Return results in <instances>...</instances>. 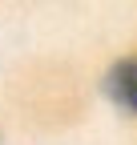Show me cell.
<instances>
[{"label": "cell", "instance_id": "obj_1", "mask_svg": "<svg viewBox=\"0 0 137 145\" xmlns=\"http://www.w3.org/2000/svg\"><path fill=\"white\" fill-rule=\"evenodd\" d=\"M105 93L125 109V113L137 117V57H125V61H117L109 69V77H105Z\"/></svg>", "mask_w": 137, "mask_h": 145}]
</instances>
